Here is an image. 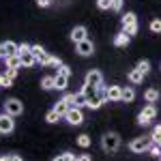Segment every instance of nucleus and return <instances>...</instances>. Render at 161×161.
I'll return each mask as SVG.
<instances>
[{"instance_id":"79ce46f5","label":"nucleus","mask_w":161,"mask_h":161,"mask_svg":"<svg viewBox=\"0 0 161 161\" xmlns=\"http://www.w3.org/2000/svg\"><path fill=\"white\" fill-rule=\"evenodd\" d=\"M9 161H22V157H17V155H9Z\"/></svg>"},{"instance_id":"72a5a7b5","label":"nucleus","mask_w":161,"mask_h":161,"mask_svg":"<svg viewBox=\"0 0 161 161\" xmlns=\"http://www.w3.org/2000/svg\"><path fill=\"white\" fill-rule=\"evenodd\" d=\"M58 73H60V75H67V77H71V69H69L67 64H60V67H58Z\"/></svg>"},{"instance_id":"4c0bfd02","label":"nucleus","mask_w":161,"mask_h":161,"mask_svg":"<svg viewBox=\"0 0 161 161\" xmlns=\"http://www.w3.org/2000/svg\"><path fill=\"white\" fill-rule=\"evenodd\" d=\"M64 159L67 161H77V157H75L73 153H64Z\"/></svg>"},{"instance_id":"5701e85b","label":"nucleus","mask_w":161,"mask_h":161,"mask_svg":"<svg viewBox=\"0 0 161 161\" xmlns=\"http://www.w3.org/2000/svg\"><path fill=\"white\" fill-rule=\"evenodd\" d=\"M54 110L58 112V114H60V116H64V114H67V112H69V103H67V101L62 99V101H58V103H56V108H54Z\"/></svg>"},{"instance_id":"2f4dec72","label":"nucleus","mask_w":161,"mask_h":161,"mask_svg":"<svg viewBox=\"0 0 161 161\" xmlns=\"http://www.w3.org/2000/svg\"><path fill=\"white\" fill-rule=\"evenodd\" d=\"M77 144H80L82 148H88V146H90V137L88 136H80L77 137Z\"/></svg>"},{"instance_id":"412c9836","label":"nucleus","mask_w":161,"mask_h":161,"mask_svg":"<svg viewBox=\"0 0 161 161\" xmlns=\"http://www.w3.org/2000/svg\"><path fill=\"white\" fill-rule=\"evenodd\" d=\"M54 77H56V88H58V90H64V88L69 86V77H67V75H54Z\"/></svg>"},{"instance_id":"ea45409f","label":"nucleus","mask_w":161,"mask_h":161,"mask_svg":"<svg viewBox=\"0 0 161 161\" xmlns=\"http://www.w3.org/2000/svg\"><path fill=\"white\" fill-rule=\"evenodd\" d=\"M77 161H92V159H90V155L84 153V155H80V157H77Z\"/></svg>"},{"instance_id":"a18cd8bd","label":"nucleus","mask_w":161,"mask_h":161,"mask_svg":"<svg viewBox=\"0 0 161 161\" xmlns=\"http://www.w3.org/2000/svg\"><path fill=\"white\" fill-rule=\"evenodd\" d=\"M0 58H2V54H0Z\"/></svg>"},{"instance_id":"4be33fe9","label":"nucleus","mask_w":161,"mask_h":161,"mask_svg":"<svg viewBox=\"0 0 161 161\" xmlns=\"http://www.w3.org/2000/svg\"><path fill=\"white\" fill-rule=\"evenodd\" d=\"M133 99H136V90L131 86L123 88V101H133Z\"/></svg>"},{"instance_id":"2eb2a0df","label":"nucleus","mask_w":161,"mask_h":161,"mask_svg":"<svg viewBox=\"0 0 161 161\" xmlns=\"http://www.w3.org/2000/svg\"><path fill=\"white\" fill-rule=\"evenodd\" d=\"M103 103H105V101L101 99L99 95H92V97H88V99H86V108H90V110H99Z\"/></svg>"},{"instance_id":"6ab92c4d","label":"nucleus","mask_w":161,"mask_h":161,"mask_svg":"<svg viewBox=\"0 0 161 161\" xmlns=\"http://www.w3.org/2000/svg\"><path fill=\"white\" fill-rule=\"evenodd\" d=\"M129 41H131V37H129L127 32H120V35H116V37H114V45L125 47V45H129Z\"/></svg>"},{"instance_id":"0eeeda50","label":"nucleus","mask_w":161,"mask_h":161,"mask_svg":"<svg viewBox=\"0 0 161 161\" xmlns=\"http://www.w3.org/2000/svg\"><path fill=\"white\" fill-rule=\"evenodd\" d=\"M17 52H19V45L13 43V41L0 43V54H2V58H7V56H17Z\"/></svg>"},{"instance_id":"1a4fd4ad","label":"nucleus","mask_w":161,"mask_h":161,"mask_svg":"<svg viewBox=\"0 0 161 161\" xmlns=\"http://www.w3.org/2000/svg\"><path fill=\"white\" fill-rule=\"evenodd\" d=\"M86 84H90V86H95V88L103 86V75H101V71H97V69L88 71V75H86Z\"/></svg>"},{"instance_id":"aec40b11","label":"nucleus","mask_w":161,"mask_h":161,"mask_svg":"<svg viewBox=\"0 0 161 161\" xmlns=\"http://www.w3.org/2000/svg\"><path fill=\"white\" fill-rule=\"evenodd\" d=\"M41 88H43V90H54V88H56V77H52V75L43 77V80H41Z\"/></svg>"},{"instance_id":"f8f14e48","label":"nucleus","mask_w":161,"mask_h":161,"mask_svg":"<svg viewBox=\"0 0 161 161\" xmlns=\"http://www.w3.org/2000/svg\"><path fill=\"white\" fill-rule=\"evenodd\" d=\"M86 39V28L84 26H75L73 30H71V41L73 43H80V41H84Z\"/></svg>"},{"instance_id":"20e7f679","label":"nucleus","mask_w":161,"mask_h":161,"mask_svg":"<svg viewBox=\"0 0 161 161\" xmlns=\"http://www.w3.org/2000/svg\"><path fill=\"white\" fill-rule=\"evenodd\" d=\"M64 118H67V123L73 125V127H77V125L84 123V114H82L80 108H69V112L64 114Z\"/></svg>"},{"instance_id":"7c9ffc66","label":"nucleus","mask_w":161,"mask_h":161,"mask_svg":"<svg viewBox=\"0 0 161 161\" xmlns=\"http://www.w3.org/2000/svg\"><path fill=\"white\" fill-rule=\"evenodd\" d=\"M97 7L101 11H108V9H112V0H97Z\"/></svg>"},{"instance_id":"4468645a","label":"nucleus","mask_w":161,"mask_h":161,"mask_svg":"<svg viewBox=\"0 0 161 161\" xmlns=\"http://www.w3.org/2000/svg\"><path fill=\"white\" fill-rule=\"evenodd\" d=\"M52 60H54V56H50V54H47L45 50H41V52L37 54V62L41 64V67H50Z\"/></svg>"},{"instance_id":"6e6552de","label":"nucleus","mask_w":161,"mask_h":161,"mask_svg":"<svg viewBox=\"0 0 161 161\" xmlns=\"http://www.w3.org/2000/svg\"><path fill=\"white\" fill-rule=\"evenodd\" d=\"M15 123H13V116L11 114H0V133H11Z\"/></svg>"},{"instance_id":"b1692460","label":"nucleus","mask_w":161,"mask_h":161,"mask_svg":"<svg viewBox=\"0 0 161 161\" xmlns=\"http://www.w3.org/2000/svg\"><path fill=\"white\" fill-rule=\"evenodd\" d=\"M148 153L153 155V157H161V144H157V142H150Z\"/></svg>"},{"instance_id":"c756f323","label":"nucleus","mask_w":161,"mask_h":161,"mask_svg":"<svg viewBox=\"0 0 161 161\" xmlns=\"http://www.w3.org/2000/svg\"><path fill=\"white\" fill-rule=\"evenodd\" d=\"M137 69H140L142 73L146 75V73L150 71V62H148V60H140V62H137Z\"/></svg>"},{"instance_id":"a211bd4d","label":"nucleus","mask_w":161,"mask_h":161,"mask_svg":"<svg viewBox=\"0 0 161 161\" xmlns=\"http://www.w3.org/2000/svg\"><path fill=\"white\" fill-rule=\"evenodd\" d=\"M159 90H157V88H148V90H146V92H144V99H146V103H157V101H159Z\"/></svg>"},{"instance_id":"e433bc0d","label":"nucleus","mask_w":161,"mask_h":161,"mask_svg":"<svg viewBox=\"0 0 161 161\" xmlns=\"http://www.w3.org/2000/svg\"><path fill=\"white\" fill-rule=\"evenodd\" d=\"M30 47H32V45H28V43H22V45H19V52H17V54H26V52H30Z\"/></svg>"},{"instance_id":"a878e982","label":"nucleus","mask_w":161,"mask_h":161,"mask_svg":"<svg viewBox=\"0 0 161 161\" xmlns=\"http://www.w3.org/2000/svg\"><path fill=\"white\" fill-rule=\"evenodd\" d=\"M45 120H47V123H58V120H60V114H58V112L56 110H52V112H47V116H45Z\"/></svg>"},{"instance_id":"f3484780","label":"nucleus","mask_w":161,"mask_h":161,"mask_svg":"<svg viewBox=\"0 0 161 161\" xmlns=\"http://www.w3.org/2000/svg\"><path fill=\"white\" fill-rule=\"evenodd\" d=\"M4 62H7V69H19V67H22V58H19V54H17V56H7Z\"/></svg>"},{"instance_id":"dca6fc26","label":"nucleus","mask_w":161,"mask_h":161,"mask_svg":"<svg viewBox=\"0 0 161 161\" xmlns=\"http://www.w3.org/2000/svg\"><path fill=\"white\" fill-rule=\"evenodd\" d=\"M129 82H131V84H142V82H144V73H142L137 67L131 69V71H129Z\"/></svg>"},{"instance_id":"c9c22d12","label":"nucleus","mask_w":161,"mask_h":161,"mask_svg":"<svg viewBox=\"0 0 161 161\" xmlns=\"http://www.w3.org/2000/svg\"><path fill=\"white\" fill-rule=\"evenodd\" d=\"M64 101L69 103V108H75V95H71V92H69V95H64Z\"/></svg>"},{"instance_id":"9b49d317","label":"nucleus","mask_w":161,"mask_h":161,"mask_svg":"<svg viewBox=\"0 0 161 161\" xmlns=\"http://www.w3.org/2000/svg\"><path fill=\"white\" fill-rule=\"evenodd\" d=\"M108 101H123V86H108Z\"/></svg>"},{"instance_id":"37998d69","label":"nucleus","mask_w":161,"mask_h":161,"mask_svg":"<svg viewBox=\"0 0 161 161\" xmlns=\"http://www.w3.org/2000/svg\"><path fill=\"white\" fill-rule=\"evenodd\" d=\"M52 161H67V159H64V155H58V157H54Z\"/></svg>"},{"instance_id":"f03ea898","label":"nucleus","mask_w":161,"mask_h":161,"mask_svg":"<svg viewBox=\"0 0 161 161\" xmlns=\"http://www.w3.org/2000/svg\"><path fill=\"white\" fill-rule=\"evenodd\" d=\"M120 22H123V32H127L129 37L137 32V17H136V13H131V11L125 13Z\"/></svg>"},{"instance_id":"58836bf2","label":"nucleus","mask_w":161,"mask_h":161,"mask_svg":"<svg viewBox=\"0 0 161 161\" xmlns=\"http://www.w3.org/2000/svg\"><path fill=\"white\" fill-rule=\"evenodd\" d=\"M7 75H9L11 80H15V75H17V69H7Z\"/></svg>"},{"instance_id":"ddd939ff","label":"nucleus","mask_w":161,"mask_h":161,"mask_svg":"<svg viewBox=\"0 0 161 161\" xmlns=\"http://www.w3.org/2000/svg\"><path fill=\"white\" fill-rule=\"evenodd\" d=\"M19 58H22V67H35V64H39L37 62V56L32 54V52H26V54H19Z\"/></svg>"},{"instance_id":"f704fd0d","label":"nucleus","mask_w":161,"mask_h":161,"mask_svg":"<svg viewBox=\"0 0 161 161\" xmlns=\"http://www.w3.org/2000/svg\"><path fill=\"white\" fill-rule=\"evenodd\" d=\"M125 0H112V11H120Z\"/></svg>"},{"instance_id":"a19ab883","label":"nucleus","mask_w":161,"mask_h":161,"mask_svg":"<svg viewBox=\"0 0 161 161\" xmlns=\"http://www.w3.org/2000/svg\"><path fill=\"white\" fill-rule=\"evenodd\" d=\"M50 2H52V0H37V4H39V7H47Z\"/></svg>"},{"instance_id":"bb28decb","label":"nucleus","mask_w":161,"mask_h":161,"mask_svg":"<svg viewBox=\"0 0 161 161\" xmlns=\"http://www.w3.org/2000/svg\"><path fill=\"white\" fill-rule=\"evenodd\" d=\"M150 140H153V142H157V144H161V125H157V127L153 129V136H150Z\"/></svg>"},{"instance_id":"473e14b6","label":"nucleus","mask_w":161,"mask_h":161,"mask_svg":"<svg viewBox=\"0 0 161 161\" xmlns=\"http://www.w3.org/2000/svg\"><path fill=\"white\" fill-rule=\"evenodd\" d=\"M150 30L153 32H161V19H153L150 22Z\"/></svg>"},{"instance_id":"c03bdc74","label":"nucleus","mask_w":161,"mask_h":161,"mask_svg":"<svg viewBox=\"0 0 161 161\" xmlns=\"http://www.w3.org/2000/svg\"><path fill=\"white\" fill-rule=\"evenodd\" d=\"M0 161H9V155H7V157H0Z\"/></svg>"},{"instance_id":"cd10ccee","label":"nucleus","mask_w":161,"mask_h":161,"mask_svg":"<svg viewBox=\"0 0 161 161\" xmlns=\"http://www.w3.org/2000/svg\"><path fill=\"white\" fill-rule=\"evenodd\" d=\"M82 92H84L86 97H92V95H97V88L90 86V84H84V86H82Z\"/></svg>"},{"instance_id":"39448f33","label":"nucleus","mask_w":161,"mask_h":161,"mask_svg":"<svg viewBox=\"0 0 161 161\" xmlns=\"http://www.w3.org/2000/svg\"><path fill=\"white\" fill-rule=\"evenodd\" d=\"M4 112L11 114V116H19V114L24 112V105H22L19 99H7L4 101Z\"/></svg>"},{"instance_id":"7ed1b4c3","label":"nucleus","mask_w":161,"mask_h":161,"mask_svg":"<svg viewBox=\"0 0 161 161\" xmlns=\"http://www.w3.org/2000/svg\"><path fill=\"white\" fill-rule=\"evenodd\" d=\"M157 116V108H155V103H148L144 110L137 114V125H142V127H146V125H150V120Z\"/></svg>"},{"instance_id":"393cba45","label":"nucleus","mask_w":161,"mask_h":161,"mask_svg":"<svg viewBox=\"0 0 161 161\" xmlns=\"http://www.w3.org/2000/svg\"><path fill=\"white\" fill-rule=\"evenodd\" d=\"M86 95H84V92H82V90H80V92H77V95H75V108H82V105H86Z\"/></svg>"},{"instance_id":"c85d7f7f","label":"nucleus","mask_w":161,"mask_h":161,"mask_svg":"<svg viewBox=\"0 0 161 161\" xmlns=\"http://www.w3.org/2000/svg\"><path fill=\"white\" fill-rule=\"evenodd\" d=\"M13 84V80L9 77V75L4 73V75H0V88H9Z\"/></svg>"},{"instance_id":"f257e3e1","label":"nucleus","mask_w":161,"mask_h":161,"mask_svg":"<svg viewBox=\"0 0 161 161\" xmlns=\"http://www.w3.org/2000/svg\"><path fill=\"white\" fill-rule=\"evenodd\" d=\"M101 146L105 153H116V150L120 148V137L118 133H105V136L101 137Z\"/></svg>"},{"instance_id":"423d86ee","label":"nucleus","mask_w":161,"mask_h":161,"mask_svg":"<svg viewBox=\"0 0 161 161\" xmlns=\"http://www.w3.org/2000/svg\"><path fill=\"white\" fill-rule=\"evenodd\" d=\"M150 137H136L131 144H129V148L133 150V153H144V150H148V146H150Z\"/></svg>"},{"instance_id":"9d476101","label":"nucleus","mask_w":161,"mask_h":161,"mask_svg":"<svg viewBox=\"0 0 161 161\" xmlns=\"http://www.w3.org/2000/svg\"><path fill=\"white\" fill-rule=\"evenodd\" d=\"M92 52H95V47H92V41L84 39V41H80V43H77V54H82V56H90Z\"/></svg>"}]
</instances>
